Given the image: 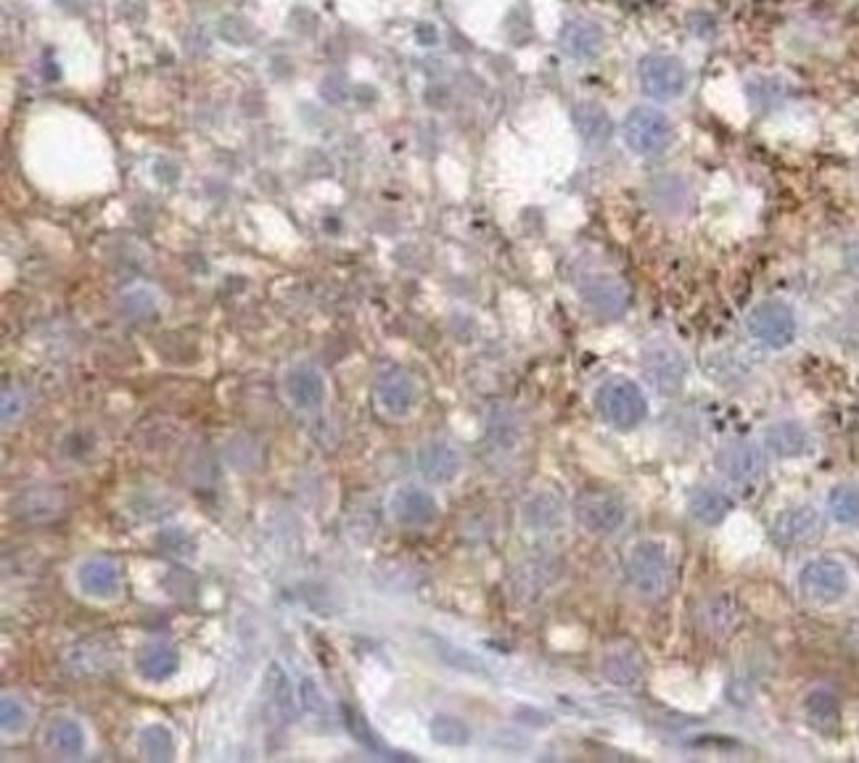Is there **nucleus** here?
Instances as JSON below:
<instances>
[{
	"label": "nucleus",
	"instance_id": "nucleus-1",
	"mask_svg": "<svg viewBox=\"0 0 859 763\" xmlns=\"http://www.w3.org/2000/svg\"><path fill=\"white\" fill-rule=\"evenodd\" d=\"M625 579L629 590L645 603H658L675 584V566L667 544L658 539H640L625 555Z\"/></svg>",
	"mask_w": 859,
	"mask_h": 763
},
{
	"label": "nucleus",
	"instance_id": "nucleus-2",
	"mask_svg": "<svg viewBox=\"0 0 859 763\" xmlns=\"http://www.w3.org/2000/svg\"><path fill=\"white\" fill-rule=\"evenodd\" d=\"M677 138V127L671 122L667 112H662L658 106L643 104L632 106L625 114L621 122V141H625L629 154L640 156V159H656V156L667 154Z\"/></svg>",
	"mask_w": 859,
	"mask_h": 763
},
{
	"label": "nucleus",
	"instance_id": "nucleus-3",
	"mask_svg": "<svg viewBox=\"0 0 859 763\" xmlns=\"http://www.w3.org/2000/svg\"><path fill=\"white\" fill-rule=\"evenodd\" d=\"M595 413L616 431H632L649 415V397L634 380L608 378L592 393Z\"/></svg>",
	"mask_w": 859,
	"mask_h": 763
},
{
	"label": "nucleus",
	"instance_id": "nucleus-4",
	"mask_svg": "<svg viewBox=\"0 0 859 763\" xmlns=\"http://www.w3.org/2000/svg\"><path fill=\"white\" fill-rule=\"evenodd\" d=\"M746 331L759 347L770 351H783L796 341L798 318L789 301L765 299L748 310Z\"/></svg>",
	"mask_w": 859,
	"mask_h": 763
},
{
	"label": "nucleus",
	"instance_id": "nucleus-5",
	"mask_svg": "<svg viewBox=\"0 0 859 763\" xmlns=\"http://www.w3.org/2000/svg\"><path fill=\"white\" fill-rule=\"evenodd\" d=\"M643 373L662 397H677L685 389L688 380V357L669 338H649L643 349Z\"/></svg>",
	"mask_w": 859,
	"mask_h": 763
},
{
	"label": "nucleus",
	"instance_id": "nucleus-6",
	"mask_svg": "<svg viewBox=\"0 0 859 763\" xmlns=\"http://www.w3.org/2000/svg\"><path fill=\"white\" fill-rule=\"evenodd\" d=\"M849 568L838 557H809L798 571V590L815 605H836L849 595Z\"/></svg>",
	"mask_w": 859,
	"mask_h": 763
},
{
	"label": "nucleus",
	"instance_id": "nucleus-7",
	"mask_svg": "<svg viewBox=\"0 0 859 763\" xmlns=\"http://www.w3.org/2000/svg\"><path fill=\"white\" fill-rule=\"evenodd\" d=\"M688 66L677 56L669 53H649L638 64V85L645 99L658 101H677L688 90Z\"/></svg>",
	"mask_w": 859,
	"mask_h": 763
},
{
	"label": "nucleus",
	"instance_id": "nucleus-8",
	"mask_svg": "<svg viewBox=\"0 0 859 763\" xmlns=\"http://www.w3.org/2000/svg\"><path fill=\"white\" fill-rule=\"evenodd\" d=\"M714 465H717L719 476L733 483V487H754L765 476L767 460L765 450L756 441L735 439L719 447L717 454H714Z\"/></svg>",
	"mask_w": 859,
	"mask_h": 763
},
{
	"label": "nucleus",
	"instance_id": "nucleus-9",
	"mask_svg": "<svg viewBox=\"0 0 859 763\" xmlns=\"http://www.w3.org/2000/svg\"><path fill=\"white\" fill-rule=\"evenodd\" d=\"M579 526L592 536H616L627 526L629 510L619 496L595 492L585 494L574 507Z\"/></svg>",
	"mask_w": 859,
	"mask_h": 763
},
{
	"label": "nucleus",
	"instance_id": "nucleus-10",
	"mask_svg": "<svg viewBox=\"0 0 859 763\" xmlns=\"http://www.w3.org/2000/svg\"><path fill=\"white\" fill-rule=\"evenodd\" d=\"M822 534V516L815 505H791L780 510L770 523V536L778 547H807Z\"/></svg>",
	"mask_w": 859,
	"mask_h": 763
},
{
	"label": "nucleus",
	"instance_id": "nucleus-11",
	"mask_svg": "<svg viewBox=\"0 0 859 763\" xmlns=\"http://www.w3.org/2000/svg\"><path fill=\"white\" fill-rule=\"evenodd\" d=\"M389 518L402 529H426L439 518V502L428 489L405 483L389 496Z\"/></svg>",
	"mask_w": 859,
	"mask_h": 763
},
{
	"label": "nucleus",
	"instance_id": "nucleus-12",
	"mask_svg": "<svg viewBox=\"0 0 859 763\" xmlns=\"http://www.w3.org/2000/svg\"><path fill=\"white\" fill-rule=\"evenodd\" d=\"M579 296H582L587 310L603 320L619 318L629 307V288L608 272H595V275L587 277L579 288Z\"/></svg>",
	"mask_w": 859,
	"mask_h": 763
},
{
	"label": "nucleus",
	"instance_id": "nucleus-13",
	"mask_svg": "<svg viewBox=\"0 0 859 763\" xmlns=\"http://www.w3.org/2000/svg\"><path fill=\"white\" fill-rule=\"evenodd\" d=\"M561 51L574 64H592L606 51V33L592 20H572L561 27Z\"/></svg>",
	"mask_w": 859,
	"mask_h": 763
},
{
	"label": "nucleus",
	"instance_id": "nucleus-14",
	"mask_svg": "<svg viewBox=\"0 0 859 763\" xmlns=\"http://www.w3.org/2000/svg\"><path fill=\"white\" fill-rule=\"evenodd\" d=\"M415 465L426 481L450 483L461 476L463 454L447 439H428L415 452Z\"/></svg>",
	"mask_w": 859,
	"mask_h": 763
},
{
	"label": "nucleus",
	"instance_id": "nucleus-15",
	"mask_svg": "<svg viewBox=\"0 0 859 763\" xmlns=\"http://www.w3.org/2000/svg\"><path fill=\"white\" fill-rule=\"evenodd\" d=\"M281 389L286 402L292 404L294 410H318L320 404L325 402V380L320 375L318 367L307 365V362H299V365H292L286 373H283Z\"/></svg>",
	"mask_w": 859,
	"mask_h": 763
},
{
	"label": "nucleus",
	"instance_id": "nucleus-16",
	"mask_svg": "<svg viewBox=\"0 0 859 763\" xmlns=\"http://www.w3.org/2000/svg\"><path fill=\"white\" fill-rule=\"evenodd\" d=\"M765 450L778 460H802L812 452V434L796 417H780L765 428Z\"/></svg>",
	"mask_w": 859,
	"mask_h": 763
},
{
	"label": "nucleus",
	"instance_id": "nucleus-17",
	"mask_svg": "<svg viewBox=\"0 0 859 763\" xmlns=\"http://www.w3.org/2000/svg\"><path fill=\"white\" fill-rule=\"evenodd\" d=\"M376 404L389 417H405L419 404V386L405 371H386L376 380Z\"/></svg>",
	"mask_w": 859,
	"mask_h": 763
},
{
	"label": "nucleus",
	"instance_id": "nucleus-18",
	"mask_svg": "<svg viewBox=\"0 0 859 763\" xmlns=\"http://www.w3.org/2000/svg\"><path fill=\"white\" fill-rule=\"evenodd\" d=\"M77 584H80L82 595L93 599H112L123 590V573L119 566L108 557H88L77 568Z\"/></svg>",
	"mask_w": 859,
	"mask_h": 763
},
{
	"label": "nucleus",
	"instance_id": "nucleus-19",
	"mask_svg": "<svg viewBox=\"0 0 859 763\" xmlns=\"http://www.w3.org/2000/svg\"><path fill=\"white\" fill-rule=\"evenodd\" d=\"M138 674L146 682H167L180 671V652L169 642H146L136 658Z\"/></svg>",
	"mask_w": 859,
	"mask_h": 763
},
{
	"label": "nucleus",
	"instance_id": "nucleus-20",
	"mask_svg": "<svg viewBox=\"0 0 859 763\" xmlns=\"http://www.w3.org/2000/svg\"><path fill=\"white\" fill-rule=\"evenodd\" d=\"M42 745L48 748V753L56 759H80L85 753V732L75 719L56 716L46 724L42 729Z\"/></svg>",
	"mask_w": 859,
	"mask_h": 763
},
{
	"label": "nucleus",
	"instance_id": "nucleus-21",
	"mask_svg": "<svg viewBox=\"0 0 859 763\" xmlns=\"http://www.w3.org/2000/svg\"><path fill=\"white\" fill-rule=\"evenodd\" d=\"M730 513H733V500L717 487H698L688 496V516L706 529L725 523Z\"/></svg>",
	"mask_w": 859,
	"mask_h": 763
},
{
	"label": "nucleus",
	"instance_id": "nucleus-22",
	"mask_svg": "<svg viewBox=\"0 0 859 763\" xmlns=\"http://www.w3.org/2000/svg\"><path fill=\"white\" fill-rule=\"evenodd\" d=\"M601 671L611 684H616V687H638L645 676V663L638 650L621 645V647H611L606 656H603Z\"/></svg>",
	"mask_w": 859,
	"mask_h": 763
},
{
	"label": "nucleus",
	"instance_id": "nucleus-23",
	"mask_svg": "<svg viewBox=\"0 0 859 763\" xmlns=\"http://www.w3.org/2000/svg\"><path fill=\"white\" fill-rule=\"evenodd\" d=\"M802 711L804 719L820 732H833L841 724V700L825 684H818L804 695Z\"/></svg>",
	"mask_w": 859,
	"mask_h": 763
},
{
	"label": "nucleus",
	"instance_id": "nucleus-24",
	"mask_svg": "<svg viewBox=\"0 0 859 763\" xmlns=\"http://www.w3.org/2000/svg\"><path fill=\"white\" fill-rule=\"evenodd\" d=\"M698 623L709 637H728L741 623V608L730 595H714L698 608Z\"/></svg>",
	"mask_w": 859,
	"mask_h": 763
},
{
	"label": "nucleus",
	"instance_id": "nucleus-25",
	"mask_svg": "<svg viewBox=\"0 0 859 763\" xmlns=\"http://www.w3.org/2000/svg\"><path fill=\"white\" fill-rule=\"evenodd\" d=\"M828 516L844 529H859V487L857 483H838L825 496Z\"/></svg>",
	"mask_w": 859,
	"mask_h": 763
},
{
	"label": "nucleus",
	"instance_id": "nucleus-26",
	"mask_svg": "<svg viewBox=\"0 0 859 763\" xmlns=\"http://www.w3.org/2000/svg\"><path fill=\"white\" fill-rule=\"evenodd\" d=\"M574 125H577L579 135L585 138V143L601 145L608 141L611 135V119L598 104H579L574 108Z\"/></svg>",
	"mask_w": 859,
	"mask_h": 763
},
{
	"label": "nucleus",
	"instance_id": "nucleus-27",
	"mask_svg": "<svg viewBox=\"0 0 859 763\" xmlns=\"http://www.w3.org/2000/svg\"><path fill=\"white\" fill-rule=\"evenodd\" d=\"M138 750L146 761H172L175 759V735L165 724L143 726L138 735Z\"/></svg>",
	"mask_w": 859,
	"mask_h": 763
},
{
	"label": "nucleus",
	"instance_id": "nucleus-28",
	"mask_svg": "<svg viewBox=\"0 0 859 763\" xmlns=\"http://www.w3.org/2000/svg\"><path fill=\"white\" fill-rule=\"evenodd\" d=\"M432 642H434V652H437L439 660H445V663L452 665V669L463 671V674H474V676L489 674V665L484 663L479 656H474L471 650H465V647H458V645H452V642L439 639V637H434Z\"/></svg>",
	"mask_w": 859,
	"mask_h": 763
},
{
	"label": "nucleus",
	"instance_id": "nucleus-29",
	"mask_svg": "<svg viewBox=\"0 0 859 763\" xmlns=\"http://www.w3.org/2000/svg\"><path fill=\"white\" fill-rule=\"evenodd\" d=\"M428 735L445 748H465L471 742V726L463 719L450 716V713H437L428 724Z\"/></svg>",
	"mask_w": 859,
	"mask_h": 763
},
{
	"label": "nucleus",
	"instance_id": "nucleus-30",
	"mask_svg": "<svg viewBox=\"0 0 859 763\" xmlns=\"http://www.w3.org/2000/svg\"><path fill=\"white\" fill-rule=\"evenodd\" d=\"M265 693H268V698L278 711L283 713V716H289V713H294V689H292V682H289L286 671L281 669V663H270L268 674H265Z\"/></svg>",
	"mask_w": 859,
	"mask_h": 763
},
{
	"label": "nucleus",
	"instance_id": "nucleus-31",
	"mask_svg": "<svg viewBox=\"0 0 859 763\" xmlns=\"http://www.w3.org/2000/svg\"><path fill=\"white\" fill-rule=\"evenodd\" d=\"M29 719H33V713H29V708L16 695H3V700H0V726H3V735H24L29 726Z\"/></svg>",
	"mask_w": 859,
	"mask_h": 763
},
{
	"label": "nucleus",
	"instance_id": "nucleus-32",
	"mask_svg": "<svg viewBox=\"0 0 859 763\" xmlns=\"http://www.w3.org/2000/svg\"><path fill=\"white\" fill-rule=\"evenodd\" d=\"M138 296H141V288H136V290H130V294H125V299H123V310L130 314V318H146V314H151L156 310V301H154V296H149V294H143V299H138Z\"/></svg>",
	"mask_w": 859,
	"mask_h": 763
},
{
	"label": "nucleus",
	"instance_id": "nucleus-33",
	"mask_svg": "<svg viewBox=\"0 0 859 763\" xmlns=\"http://www.w3.org/2000/svg\"><path fill=\"white\" fill-rule=\"evenodd\" d=\"M844 262H846V268H849L851 272H857V275H859V238L849 241V244H846Z\"/></svg>",
	"mask_w": 859,
	"mask_h": 763
},
{
	"label": "nucleus",
	"instance_id": "nucleus-34",
	"mask_svg": "<svg viewBox=\"0 0 859 763\" xmlns=\"http://www.w3.org/2000/svg\"><path fill=\"white\" fill-rule=\"evenodd\" d=\"M846 645H849V650L855 652V656H859V619L857 621H851L849 626H846Z\"/></svg>",
	"mask_w": 859,
	"mask_h": 763
}]
</instances>
